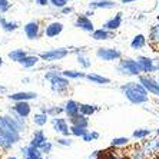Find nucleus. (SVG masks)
Returning a JSON list of instances; mask_svg holds the SVG:
<instances>
[{
    "mask_svg": "<svg viewBox=\"0 0 159 159\" xmlns=\"http://www.w3.org/2000/svg\"><path fill=\"white\" fill-rule=\"evenodd\" d=\"M120 90H122V93L125 95L126 99L133 105H142V103H146L149 100L148 90L141 83H136V82L125 83V85L120 86Z\"/></svg>",
    "mask_w": 159,
    "mask_h": 159,
    "instance_id": "f257e3e1",
    "label": "nucleus"
},
{
    "mask_svg": "<svg viewBox=\"0 0 159 159\" xmlns=\"http://www.w3.org/2000/svg\"><path fill=\"white\" fill-rule=\"evenodd\" d=\"M0 135L7 138L15 145L22 141V132L19 130L17 123L15 122V119L10 113L0 115Z\"/></svg>",
    "mask_w": 159,
    "mask_h": 159,
    "instance_id": "f03ea898",
    "label": "nucleus"
},
{
    "mask_svg": "<svg viewBox=\"0 0 159 159\" xmlns=\"http://www.w3.org/2000/svg\"><path fill=\"white\" fill-rule=\"evenodd\" d=\"M44 79H48V80L50 82V89H52L55 93H59V95H65V93L67 92L69 86H70L69 79L65 78L62 75V72H59V70L46 72Z\"/></svg>",
    "mask_w": 159,
    "mask_h": 159,
    "instance_id": "7ed1b4c3",
    "label": "nucleus"
},
{
    "mask_svg": "<svg viewBox=\"0 0 159 159\" xmlns=\"http://www.w3.org/2000/svg\"><path fill=\"white\" fill-rule=\"evenodd\" d=\"M118 72L120 75H123V76H139L142 73V69L139 66L138 60L130 59V57H125V59L119 60Z\"/></svg>",
    "mask_w": 159,
    "mask_h": 159,
    "instance_id": "20e7f679",
    "label": "nucleus"
},
{
    "mask_svg": "<svg viewBox=\"0 0 159 159\" xmlns=\"http://www.w3.org/2000/svg\"><path fill=\"white\" fill-rule=\"evenodd\" d=\"M142 149H143L146 158H159V136L151 138L148 141L142 142Z\"/></svg>",
    "mask_w": 159,
    "mask_h": 159,
    "instance_id": "39448f33",
    "label": "nucleus"
},
{
    "mask_svg": "<svg viewBox=\"0 0 159 159\" xmlns=\"http://www.w3.org/2000/svg\"><path fill=\"white\" fill-rule=\"evenodd\" d=\"M67 55H69V50H67V49L59 48V49H52V50L40 53L39 57H40V60H44V62H55V60L65 59Z\"/></svg>",
    "mask_w": 159,
    "mask_h": 159,
    "instance_id": "423d86ee",
    "label": "nucleus"
},
{
    "mask_svg": "<svg viewBox=\"0 0 159 159\" xmlns=\"http://www.w3.org/2000/svg\"><path fill=\"white\" fill-rule=\"evenodd\" d=\"M96 56L100 60H106V62H112V60H119L122 57V53L118 49L112 48H99L96 50Z\"/></svg>",
    "mask_w": 159,
    "mask_h": 159,
    "instance_id": "0eeeda50",
    "label": "nucleus"
},
{
    "mask_svg": "<svg viewBox=\"0 0 159 159\" xmlns=\"http://www.w3.org/2000/svg\"><path fill=\"white\" fill-rule=\"evenodd\" d=\"M139 83L143 86L148 93H152L155 96L159 98V82L155 80L151 76H146V75H139Z\"/></svg>",
    "mask_w": 159,
    "mask_h": 159,
    "instance_id": "6e6552de",
    "label": "nucleus"
},
{
    "mask_svg": "<svg viewBox=\"0 0 159 159\" xmlns=\"http://www.w3.org/2000/svg\"><path fill=\"white\" fill-rule=\"evenodd\" d=\"M9 112H13L16 115H19L20 118H29L30 113H32V106L27 100H19V102H15V105L10 107Z\"/></svg>",
    "mask_w": 159,
    "mask_h": 159,
    "instance_id": "1a4fd4ad",
    "label": "nucleus"
},
{
    "mask_svg": "<svg viewBox=\"0 0 159 159\" xmlns=\"http://www.w3.org/2000/svg\"><path fill=\"white\" fill-rule=\"evenodd\" d=\"M23 30H25V34H26V37H27V39H30V40H36V39H39V36L42 34L40 23H39V22H34V20L26 23V25L23 26Z\"/></svg>",
    "mask_w": 159,
    "mask_h": 159,
    "instance_id": "9d476101",
    "label": "nucleus"
},
{
    "mask_svg": "<svg viewBox=\"0 0 159 159\" xmlns=\"http://www.w3.org/2000/svg\"><path fill=\"white\" fill-rule=\"evenodd\" d=\"M138 63L142 69V73H152V72L159 70V65H156L155 60H152L148 56H138Z\"/></svg>",
    "mask_w": 159,
    "mask_h": 159,
    "instance_id": "9b49d317",
    "label": "nucleus"
},
{
    "mask_svg": "<svg viewBox=\"0 0 159 159\" xmlns=\"http://www.w3.org/2000/svg\"><path fill=\"white\" fill-rule=\"evenodd\" d=\"M52 126H53V130H55V132H57V133H60L62 136H70V130H69V125H67L66 119L53 116Z\"/></svg>",
    "mask_w": 159,
    "mask_h": 159,
    "instance_id": "f8f14e48",
    "label": "nucleus"
},
{
    "mask_svg": "<svg viewBox=\"0 0 159 159\" xmlns=\"http://www.w3.org/2000/svg\"><path fill=\"white\" fill-rule=\"evenodd\" d=\"M20 153H22L23 159H43V153L40 149L30 143L20 149Z\"/></svg>",
    "mask_w": 159,
    "mask_h": 159,
    "instance_id": "ddd939ff",
    "label": "nucleus"
},
{
    "mask_svg": "<svg viewBox=\"0 0 159 159\" xmlns=\"http://www.w3.org/2000/svg\"><path fill=\"white\" fill-rule=\"evenodd\" d=\"M75 26L79 27V29L83 30V32H88V33H90V32H93V30H95V26H93V23H92V20H90V17H88L86 15L78 16L76 22H75Z\"/></svg>",
    "mask_w": 159,
    "mask_h": 159,
    "instance_id": "4468645a",
    "label": "nucleus"
},
{
    "mask_svg": "<svg viewBox=\"0 0 159 159\" xmlns=\"http://www.w3.org/2000/svg\"><path fill=\"white\" fill-rule=\"evenodd\" d=\"M125 155H126V159H148L141 145H132L125 152Z\"/></svg>",
    "mask_w": 159,
    "mask_h": 159,
    "instance_id": "2eb2a0df",
    "label": "nucleus"
},
{
    "mask_svg": "<svg viewBox=\"0 0 159 159\" xmlns=\"http://www.w3.org/2000/svg\"><path fill=\"white\" fill-rule=\"evenodd\" d=\"M62 32H63V23H60V22H52L44 27L46 37H56V36H59Z\"/></svg>",
    "mask_w": 159,
    "mask_h": 159,
    "instance_id": "dca6fc26",
    "label": "nucleus"
},
{
    "mask_svg": "<svg viewBox=\"0 0 159 159\" xmlns=\"http://www.w3.org/2000/svg\"><path fill=\"white\" fill-rule=\"evenodd\" d=\"M7 98L13 102H19V100H34L37 99V93L34 92H16L11 93V95H7Z\"/></svg>",
    "mask_w": 159,
    "mask_h": 159,
    "instance_id": "f3484780",
    "label": "nucleus"
},
{
    "mask_svg": "<svg viewBox=\"0 0 159 159\" xmlns=\"http://www.w3.org/2000/svg\"><path fill=\"white\" fill-rule=\"evenodd\" d=\"M120 26H122V13H116L113 17H111L109 20H106L105 25H103L105 29L112 30V32L118 30Z\"/></svg>",
    "mask_w": 159,
    "mask_h": 159,
    "instance_id": "a211bd4d",
    "label": "nucleus"
},
{
    "mask_svg": "<svg viewBox=\"0 0 159 159\" xmlns=\"http://www.w3.org/2000/svg\"><path fill=\"white\" fill-rule=\"evenodd\" d=\"M90 37H93L95 40H107V39H112L113 37V32L112 30H107L105 27H100L90 32Z\"/></svg>",
    "mask_w": 159,
    "mask_h": 159,
    "instance_id": "6ab92c4d",
    "label": "nucleus"
},
{
    "mask_svg": "<svg viewBox=\"0 0 159 159\" xmlns=\"http://www.w3.org/2000/svg\"><path fill=\"white\" fill-rule=\"evenodd\" d=\"M79 105L76 100L70 99V100H67L66 103H65V106H63V111H65V113H66L67 118H72V116L75 115H78L79 113Z\"/></svg>",
    "mask_w": 159,
    "mask_h": 159,
    "instance_id": "aec40b11",
    "label": "nucleus"
},
{
    "mask_svg": "<svg viewBox=\"0 0 159 159\" xmlns=\"http://www.w3.org/2000/svg\"><path fill=\"white\" fill-rule=\"evenodd\" d=\"M149 43L155 50H159V25H153L149 29Z\"/></svg>",
    "mask_w": 159,
    "mask_h": 159,
    "instance_id": "412c9836",
    "label": "nucleus"
},
{
    "mask_svg": "<svg viewBox=\"0 0 159 159\" xmlns=\"http://www.w3.org/2000/svg\"><path fill=\"white\" fill-rule=\"evenodd\" d=\"M116 3L113 0H93L92 3H89V7L96 10V9H113Z\"/></svg>",
    "mask_w": 159,
    "mask_h": 159,
    "instance_id": "4be33fe9",
    "label": "nucleus"
},
{
    "mask_svg": "<svg viewBox=\"0 0 159 159\" xmlns=\"http://www.w3.org/2000/svg\"><path fill=\"white\" fill-rule=\"evenodd\" d=\"M40 62V57L39 56H36V55H29L27 53L25 57H23L22 60H20V65H22L25 69H30V67H34L37 65V63Z\"/></svg>",
    "mask_w": 159,
    "mask_h": 159,
    "instance_id": "5701e85b",
    "label": "nucleus"
},
{
    "mask_svg": "<svg viewBox=\"0 0 159 159\" xmlns=\"http://www.w3.org/2000/svg\"><path fill=\"white\" fill-rule=\"evenodd\" d=\"M48 141V138H46V135H44V132L42 129L36 130V132L32 135V139H30V145H33V146H36V148H40L42 145L44 143V142Z\"/></svg>",
    "mask_w": 159,
    "mask_h": 159,
    "instance_id": "b1692460",
    "label": "nucleus"
},
{
    "mask_svg": "<svg viewBox=\"0 0 159 159\" xmlns=\"http://www.w3.org/2000/svg\"><path fill=\"white\" fill-rule=\"evenodd\" d=\"M146 43H148L146 37H145L143 34L139 33L132 39V42H130V48H132L133 50H141V49H143L145 46H146Z\"/></svg>",
    "mask_w": 159,
    "mask_h": 159,
    "instance_id": "393cba45",
    "label": "nucleus"
},
{
    "mask_svg": "<svg viewBox=\"0 0 159 159\" xmlns=\"http://www.w3.org/2000/svg\"><path fill=\"white\" fill-rule=\"evenodd\" d=\"M70 120V125H76V126H82V128H88L89 126V118L82 113H78V115L69 118Z\"/></svg>",
    "mask_w": 159,
    "mask_h": 159,
    "instance_id": "a878e982",
    "label": "nucleus"
},
{
    "mask_svg": "<svg viewBox=\"0 0 159 159\" xmlns=\"http://www.w3.org/2000/svg\"><path fill=\"white\" fill-rule=\"evenodd\" d=\"M99 111V107L96 105H89V103H80L79 105V113L85 116H92L93 113H96Z\"/></svg>",
    "mask_w": 159,
    "mask_h": 159,
    "instance_id": "bb28decb",
    "label": "nucleus"
},
{
    "mask_svg": "<svg viewBox=\"0 0 159 159\" xmlns=\"http://www.w3.org/2000/svg\"><path fill=\"white\" fill-rule=\"evenodd\" d=\"M85 78L89 82H92V83H96V85H107V83H111V79L103 78V76L96 75V73H88V75H85Z\"/></svg>",
    "mask_w": 159,
    "mask_h": 159,
    "instance_id": "cd10ccee",
    "label": "nucleus"
},
{
    "mask_svg": "<svg viewBox=\"0 0 159 159\" xmlns=\"http://www.w3.org/2000/svg\"><path fill=\"white\" fill-rule=\"evenodd\" d=\"M0 26H2V29L4 32H15V30H17L19 25L16 22H9L3 16H0Z\"/></svg>",
    "mask_w": 159,
    "mask_h": 159,
    "instance_id": "c85d7f7f",
    "label": "nucleus"
},
{
    "mask_svg": "<svg viewBox=\"0 0 159 159\" xmlns=\"http://www.w3.org/2000/svg\"><path fill=\"white\" fill-rule=\"evenodd\" d=\"M32 120H33V123L36 126H44L46 123H48V120H49V115L43 113V112H37V113H34L33 115Z\"/></svg>",
    "mask_w": 159,
    "mask_h": 159,
    "instance_id": "c756f323",
    "label": "nucleus"
},
{
    "mask_svg": "<svg viewBox=\"0 0 159 159\" xmlns=\"http://www.w3.org/2000/svg\"><path fill=\"white\" fill-rule=\"evenodd\" d=\"M27 55L26 50H23V49H15V50H11V52H9V59L13 60V62H20V60L25 57V56Z\"/></svg>",
    "mask_w": 159,
    "mask_h": 159,
    "instance_id": "7c9ffc66",
    "label": "nucleus"
},
{
    "mask_svg": "<svg viewBox=\"0 0 159 159\" xmlns=\"http://www.w3.org/2000/svg\"><path fill=\"white\" fill-rule=\"evenodd\" d=\"M15 146V143L11 141H9L7 138H4L0 135V151H2V153H6V152H10L11 148Z\"/></svg>",
    "mask_w": 159,
    "mask_h": 159,
    "instance_id": "2f4dec72",
    "label": "nucleus"
},
{
    "mask_svg": "<svg viewBox=\"0 0 159 159\" xmlns=\"http://www.w3.org/2000/svg\"><path fill=\"white\" fill-rule=\"evenodd\" d=\"M152 135V130L151 129H136L135 132L132 133L133 139H138V141H143L146 138H149Z\"/></svg>",
    "mask_w": 159,
    "mask_h": 159,
    "instance_id": "473e14b6",
    "label": "nucleus"
},
{
    "mask_svg": "<svg viewBox=\"0 0 159 159\" xmlns=\"http://www.w3.org/2000/svg\"><path fill=\"white\" fill-rule=\"evenodd\" d=\"M69 130H70V135L75 138H82L88 132V128H82V126H76V125H70L69 126Z\"/></svg>",
    "mask_w": 159,
    "mask_h": 159,
    "instance_id": "72a5a7b5",
    "label": "nucleus"
},
{
    "mask_svg": "<svg viewBox=\"0 0 159 159\" xmlns=\"http://www.w3.org/2000/svg\"><path fill=\"white\" fill-rule=\"evenodd\" d=\"M128 145H129V139L125 136L115 138V139H112V142H111L112 148H123V146H128Z\"/></svg>",
    "mask_w": 159,
    "mask_h": 159,
    "instance_id": "f704fd0d",
    "label": "nucleus"
},
{
    "mask_svg": "<svg viewBox=\"0 0 159 159\" xmlns=\"http://www.w3.org/2000/svg\"><path fill=\"white\" fill-rule=\"evenodd\" d=\"M62 75L65 78L69 79V80H70V79H83L85 78V73H83V72H78V70H63Z\"/></svg>",
    "mask_w": 159,
    "mask_h": 159,
    "instance_id": "c9c22d12",
    "label": "nucleus"
},
{
    "mask_svg": "<svg viewBox=\"0 0 159 159\" xmlns=\"http://www.w3.org/2000/svg\"><path fill=\"white\" fill-rule=\"evenodd\" d=\"M46 115H49V116H57V115H60V113H63V107H60V106H52V107H46Z\"/></svg>",
    "mask_w": 159,
    "mask_h": 159,
    "instance_id": "e433bc0d",
    "label": "nucleus"
},
{
    "mask_svg": "<svg viewBox=\"0 0 159 159\" xmlns=\"http://www.w3.org/2000/svg\"><path fill=\"white\" fill-rule=\"evenodd\" d=\"M96 139H99V133L98 132H86L83 136H82V141L83 142H92V141H96Z\"/></svg>",
    "mask_w": 159,
    "mask_h": 159,
    "instance_id": "4c0bfd02",
    "label": "nucleus"
},
{
    "mask_svg": "<svg viewBox=\"0 0 159 159\" xmlns=\"http://www.w3.org/2000/svg\"><path fill=\"white\" fill-rule=\"evenodd\" d=\"M78 62H79V65H80L82 67H85V69L90 67V65H92V62H90V60H89L86 56H83V53L78 55Z\"/></svg>",
    "mask_w": 159,
    "mask_h": 159,
    "instance_id": "58836bf2",
    "label": "nucleus"
},
{
    "mask_svg": "<svg viewBox=\"0 0 159 159\" xmlns=\"http://www.w3.org/2000/svg\"><path fill=\"white\" fill-rule=\"evenodd\" d=\"M56 143L60 145V146H72L73 141H72L69 136H63V138H59V139L56 141Z\"/></svg>",
    "mask_w": 159,
    "mask_h": 159,
    "instance_id": "ea45409f",
    "label": "nucleus"
},
{
    "mask_svg": "<svg viewBox=\"0 0 159 159\" xmlns=\"http://www.w3.org/2000/svg\"><path fill=\"white\" fill-rule=\"evenodd\" d=\"M67 2L69 0H49V4H52L53 7H56V9H62L67 4Z\"/></svg>",
    "mask_w": 159,
    "mask_h": 159,
    "instance_id": "a19ab883",
    "label": "nucleus"
},
{
    "mask_svg": "<svg viewBox=\"0 0 159 159\" xmlns=\"http://www.w3.org/2000/svg\"><path fill=\"white\" fill-rule=\"evenodd\" d=\"M42 151V153H43V155H48V153H50V152H52V149H53V145L50 143V142L49 141H46L44 142L43 145H42L40 148H39Z\"/></svg>",
    "mask_w": 159,
    "mask_h": 159,
    "instance_id": "79ce46f5",
    "label": "nucleus"
},
{
    "mask_svg": "<svg viewBox=\"0 0 159 159\" xmlns=\"http://www.w3.org/2000/svg\"><path fill=\"white\" fill-rule=\"evenodd\" d=\"M11 7V3L9 0H0V13H6Z\"/></svg>",
    "mask_w": 159,
    "mask_h": 159,
    "instance_id": "37998d69",
    "label": "nucleus"
},
{
    "mask_svg": "<svg viewBox=\"0 0 159 159\" xmlns=\"http://www.w3.org/2000/svg\"><path fill=\"white\" fill-rule=\"evenodd\" d=\"M60 10H62V13L63 15H70V13H73V7H70V6H65V7H62L60 9Z\"/></svg>",
    "mask_w": 159,
    "mask_h": 159,
    "instance_id": "c03bdc74",
    "label": "nucleus"
},
{
    "mask_svg": "<svg viewBox=\"0 0 159 159\" xmlns=\"http://www.w3.org/2000/svg\"><path fill=\"white\" fill-rule=\"evenodd\" d=\"M36 3L39 4V6H42V7H43V6H48V4H49V0H36Z\"/></svg>",
    "mask_w": 159,
    "mask_h": 159,
    "instance_id": "a18cd8bd",
    "label": "nucleus"
},
{
    "mask_svg": "<svg viewBox=\"0 0 159 159\" xmlns=\"http://www.w3.org/2000/svg\"><path fill=\"white\" fill-rule=\"evenodd\" d=\"M103 159H122V158H118V156H115L113 153H106V155L103 156Z\"/></svg>",
    "mask_w": 159,
    "mask_h": 159,
    "instance_id": "49530a36",
    "label": "nucleus"
},
{
    "mask_svg": "<svg viewBox=\"0 0 159 159\" xmlns=\"http://www.w3.org/2000/svg\"><path fill=\"white\" fill-rule=\"evenodd\" d=\"M85 15L88 16V17H90V16H93V15H95V10H93V9H92V10H89L88 13H85Z\"/></svg>",
    "mask_w": 159,
    "mask_h": 159,
    "instance_id": "de8ad7c7",
    "label": "nucleus"
},
{
    "mask_svg": "<svg viewBox=\"0 0 159 159\" xmlns=\"http://www.w3.org/2000/svg\"><path fill=\"white\" fill-rule=\"evenodd\" d=\"M7 92V88H4V86H0V93H6Z\"/></svg>",
    "mask_w": 159,
    "mask_h": 159,
    "instance_id": "09e8293b",
    "label": "nucleus"
},
{
    "mask_svg": "<svg viewBox=\"0 0 159 159\" xmlns=\"http://www.w3.org/2000/svg\"><path fill=\"white\" fill-rule=\"evenodd\" d=\"M122 3H132V2H138V0H120Z\"/></svg>",
    "mask_w": 159,
    "mask_h": 159,
    "instance_id": "8fccbe9b",
    "label": "nucleus"
},
{
    "mask_svg": "<svg viewBox=\"0 0 159 159\" xmlns=\"http://www.w3.org/2000/svg\"><path fill=\"white\" fill-rule=\"evenodd\" d=\"M3 66V57H2V56H0V67Z\"/></svg>",
    "mask_w": 159,
    "mask_h": 159,
    "instance_id": "3c124183",
    "label": "nucleus"
},
{
    "mask_svg": "<svg viewBox=\"0 0 159 159\" xmlns=\"http://www.w3.org/2000/svg\"><path fill=\"white\" fill-rule=\"evenodd\" d=\"M6 159H19V158H16V156H7Z\"/></svg>",
    "mask_w": 159,
    "mask_h": 159,
    "instance_id": "603ef678",
    "label": "nucleus"
},
{
    "mask_svg": "<svg viewBox=\"0 0 159 159\" xmlns=\"http://www.w3.org/2000/svg\"><path fill=\"white\" fill-rule=\"evenodd\" d=\"M156 135H158V136H159V128H158V129H156Z\"/></svg>",
    "mask_w": 159,
    "mask_h": 159,
    "instance_id": "864d4df0",
    "label": "nucleus"
},
{
    "mask_svg": "<svg viewBox=\"0 0 159 159\" xmlns=\"http://www.w3.org/2000/svg\"><path fill=\"white\" fill-rule=\"evenodd\" d=\"M89 159H92V158H89Z\"/></svg>",
    "mask_w": 159,
    "mask_h": 159,
    "instance_id": "5fc2aeb1",
    "label": "nucleus"
},
{
    "mask_svg": "<svg viewBox=\"0 0 159 159\" xmlns=\"http://www.w3.org/2000/svg\"><path fill=\"white\" fill-rule=\"evenodd\" d=\"M158 82H159V79H158Z\"/></svg>",
    "mask_w": 159,
    "mask_h": 159,
    "instance_id": "6e6d98bb",
    "label": "nucleus"
},
{
    "mask_svg": "<svg viewBox=\"0 0 159 159\" xmlns=\"http://www.w3.org/2000/svg\"><path fill=\"white\" fill-rule=\"evenodd\" d=\"M0 153H2V152H0Z\"/></svg>",
    "mask_w": 159,
    "mask_h": 159,
    "instance_id": "4d7b16f0",
    "label": "nucleus"
},
{
    "mask_svg": "<svg viewBox=\"0 0 159 159\" xmlns=\"http://www.w3.org/2000/svg\"><path fill=\"white\" fill-rule=\"evenodd\" d=\"M158 19H159V17H158Z\"/></svg>",
    "mask_w": 159,
    "mask_h": 159,
    "instance_id": "13d9d810",
    "label": "nucleus"
}]
</instances>
